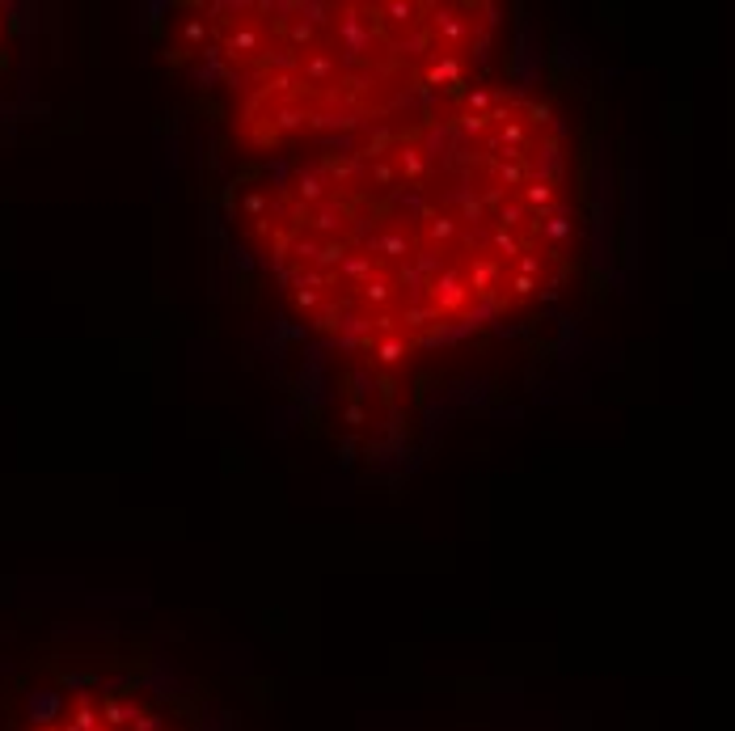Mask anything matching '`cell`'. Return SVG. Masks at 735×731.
Masks as SVG:
<instances>
[{"instance_id": "2", "label": "cell", "mask_w": 735, "mask_h": 731, "mask_svg": "<svg viewBox=\"0 0 735 731\" xmlns=\"http://www.w3.org/2000/svg\"><path fill=\"white\" fill-rule=\"evenodd\" d=\"M161 51L250 161L389 123L507 63L494 5H194Z\"/></svg>"}, {"instance_id": "3", "label": "cell", "mask_w": 735, "mask_h": 731, "mask_svg": "<svg viewBox=\"0 0 735 731\" xmlns=\"http://www.w3.org/2000/svg\"><path fill=\"white\" fill-rule=\"evenodd\" d=\"M17 731H208L186 697L161 693L152 681L97 659L81 672L47 681L26 693Z\"/></svg>"}, {"instance_id": "1", "label": "cell", "mask_w": 735, "mask_h": 731, "mask_svg": "<svg viewBox=\"0 0 735 731\" xmlns=\"http://www.w3.org/2000/svg\"><path fill=\"white\" fill-rule=\"evenodd\" d=\"M232 186L228 224L296 326L389 372L541 313L583 250L575 123L507 63Z\"/></svg>"}, {"instance_id": "4", "label": "cell", "mask_w": 735, "mask_h": 731, "mask_svg": "<svg viewBox=\"0 0 735 731\" xmlns=\"http://www.w3.org/2000/svg\"><path fill=\"white\" fill-rule=\"evenodd\" d=\"M26 47H30V17H26V9L0 0V114H5L9 102L21 93L26 55H30Z\"/></svg>"}]
</instances>
